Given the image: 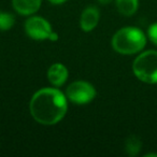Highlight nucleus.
Here are the masks:
<instances>
[{
  "instance_id": "f257e3e1",
  "label": "nucleus",
  "mask_w": 157,
  "mask_h": 157,
  "mask_svg": "<svg viewBox=\"0 0 157 157\" xmlns=\"http://www.w3.org/2000/svg\"><path fill=\"white\" fill-rule=\"evenodd\" d=\"M33 120L42 125H55L67 113V99L57 88L45 87L38 90L29 103Z\"/></svg>"
},
{
  "instance_id": "f03ea898",
  "label": "nucleus",
  "mask_w": 157,
  "mask_h": 157,
  "mask_svg": "<svg viewBox=\"0 0 157 157\" xmlns=\"http://www.w3.org/2000/svg\"><path fill=\"white\" fill-rule=\"evenodd\" d=\"M146 44V37L137 27H124L116 31L112 38V48L123 55H132L141 52Z\"/></svg>"
},
{
  "instance_id": "7ed1b4c3",
  "label": "nucleus",
  "mask_w": 157,
  "mask_h": 157,
  "mask_svg": "<svg viewBox=\"0 0 157 157\" xmlns=\"http://www.w3.org/2000/svg\"><path fill=\"white\" fill-rule=\"evenodd\" d=\"M132 71L140 81L147 84L157 83V51L143 52L135 59Z\"/></svg>"
},
{
  "instance_id": "20e7f679",
  "label": "nucleus",
  "mask_w": 157,
  "mask_h": 157,
  "mask_svg": "<svg viewBox=\"0 0 157 157\" xmlns=\"http://www.w3.org/2000/svg\"><path fill=\"white\" fill-rule=\"evenodd\" d=\"M66 97L76 105H86L96 97V90L88 82L75 81L67 87Z\"/></svg>"
},
{
  "instance_id": "39448f33",
  "label": "nucleus",
  "mask_w": 157,
  "mask_h": 157,
  "mask_svg": "<svg viewBox=\"0 0 157 157\" xmlns=\"http://www.w3.org/2000/svg\"><path fill=\"white\" fill-rule=\"evenodd\" d=\"M25 31L33 40H46L53 33L50 23L40 16H31L25 23Z\"/></svg>"
},
{
  "instance_id": "423d86ee",
  "label": "nucleus",
  "mask_w": 157,
  "mask_h": 157,
  "mask_svg": "<svg viewBox=\"0 0 157 157\" xmlns=\"http://www.w3.org/2000/svg\"><path fill=\"white\" fill-rule=\"evenodd\" d=\"M99 17H100V13L96 7H88L84 9L81 14V18H80V25H81L82 30L88 33L95 29L99 22Z\"/></svg>"
},
{
  "instance_id": "0eeeda50",
  "label": "nucleus",
  "mask_w": 157,
  "mask_h": 157,
  "mask_svg": "<svg viewBox=\"0 0 157 157\" xmlns=\"http://www.w3.org/2000/svg\"><path fill=\"white\" fill-rule=\"evenodd\" d=\"M68 69L63 65V63H56L48 68V78L52 85L59 87L66 83L68 78Z\"/></svg>"
},
{
  "instance_id": "6e6552de",
  "label": "nucleus",
  "mask_w": 157,
  "mask_h": 157,
  "mask_svg": "<svg viewBox=\"0 0 157 157\" xmlns=\"http://www.w3.org/2000/svg\"><path fill=\"white\" fill-rule=\"evenodd\" d=\"M13 8L22 15H31L41 7V0H12Z\"/></svg>"
},
{
  "instance_id": "1a4fd4ad",
  "label": "nucleus",
  "mask_w": 157,
  "mask_h": 157,
  "mask_svg": "<svg viewBox=\"0 0 157 157\" xmlns=\"http://www.w3.org/2000/svg\"><path fill=\"white\" fill-rule=\"evenodd\" d=\"M115 6L117 11L124 16H131L137 12L139 0H116Z\"/></svg>"
},
{
  "instance_id": "9d476101",
  "label": "nucleus",
  "mask_w": 157,
  "mask_h": 157,
  "mask_svg": "<svg viewBox=\"0 0 157 157\" xmlns=\"http://www.w3.org/2000/svg\"><path fill=\"white\" fill-rule=\"evenodd\" d=\"M142 142L137 136H130L125 141V151L129 156H137L141 151Z\"/></svg>"
},
{
  "instance_id": "9b49d317",
  "label": "nucleus",
  "mask_w": 157,
  "mask_h": 157,
  "mask_svg": "<svg viewBox=\"0 0 157 157\" xmlns=\"http://www.w3.org/2000/svg\"><path fill=\"white\" fill-rule=\"evenodd\" d=\"M14 16L11 13L0 11V30H9L14 25Z\"/></svg>"
},
{
  "instance_id": "f8f14e48",
  "label": "nucleus",
  "mask_w": 157,
  "mask_h": 157,
  "mask_svg": "<svg viewBox=\"0 0 157 157\" xmlns=\"http://www.w3.org/2000/svg\"><path fill=\"white\" fill-rule=\"evenodd\" d=\"M147 36H148V38H150L151 42L157 46V23L152 24L148 27Z\"/></svg>"
},
{
  "instance_id": "ddd939ff",
  "label": "nucleus",
  "mask_w": 157,
  "mask_h": 157,
  "mask_svg": "<svg viewBox=\"0 0 157 157\" xmlns=\"http://www.w3.org/2000/svg\"><path fill=\"white\" fill-rule=\"evenodd\" d=\"M57 39H58V35H57L56 33H54V31H53V33H51V36H50V38H48V40H51V41H56Z\"/></svg>"
},
{
  "instance_id": "4468645a",
  "label": "nucleus",
  "mask_w": 157,
  "mask_h": 157,
  "mask_svg": "<svg viewBox=\"0 0 157 157\" xmlns=\"http://www.w3.org/2000/svg\"><path fill=\"white\" fill-rule=\"evenodd\" d=\"M48 1L53 5H61V3L66 2V0H48Z\"/></svg>"
},
{
  "instance_id": "2eb2a0df",
  "label": "nucleus",
  "mask_w": 157,
  "mask_h": 157,
  "mask_svg": "<svg viewBox=\"0 0 157 157\" xmlns=\"http://www.w3.org/2000/svg\"><path fill=\"white\" fill-rule=\"evenodd\" d=\"M111 1H112V0H98V2L102 3V5H107V3L111 2Z\"/></svg>"
},
{
  "instance_id": "dca6fc26",
  "label": "nucleus",
  "mask_w": 157,
  "mask_h": 157,
  "mask_svg": "<svg viewBox=\"0 0 157 157\" xmlns=\"http://www.w3.org/2000/svg\"><path fill=\"white\" fill-rule=\"evenodd\" d=\"M145 156L146 157H150V156H156L157 157V154H146Z\"/></svg>"
}]
</instances>
